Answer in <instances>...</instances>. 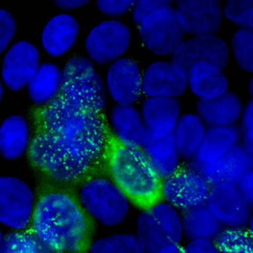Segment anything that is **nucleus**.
<instances>
[{"mask_svg": "<svg viewBox=\"0 0 253 253\" xmlns=\"http://www.w3.org/2000/svg\"><path fill=\"white\" fill-rule=\"evenodd\" d=\"M30 164L44 184H76L107 150L101 114L79 107L58 92L31 112Z\"/></svg>", "mask_w": 253, "mask_h": 253, "instance_id": "f257e3e1", "label": "nucleus"}, {"mask_svg": "<svg viewBox=\"0 0 253 253\" xmlns=\"http://www.w3.org/2000/svg\"><path fill=\"white\" fill-rule=\"evenodd\" d=\"M63 187H42L28 227L52 253H86L92 244V219L78 196Z\"/></svg>", "mask_w": 253, "mask_h": 253, "instance_id": "f03ea898", "label": "nucleus"}, {"mask_svg": "<svg viewBox=\"0 0 253 253\" xmlns=\"http://www.w3.org/2000/svg\"><path fill=\"white\" fill-rule=\"evenodd\" d=\"M108 163L113 181L133 205L146 210L161 201L162 179L142 149L124 146L112 137Z\"/></svg>", "mask_w": 253, "mask_h": 253, "instance_id": "7ed1b4c3", "label": "nucleus"}, {"mask_svg": "<svg viewBox=\"0 0 253 253\" xmlns=\"http://www.w3.org/2000/svg\"><path fill=\"white\" fill-rule=\"evenodd\" d=\"M77 183L78 198L91 218L106 226H116L125 220L129 212L128 199L114 181L89 171Z\"/></svg>", "mask_w": 253, "mask_h": 253, "instance_id": "20e7f679", "label": "nucleus"}, {"mask_svg": "<svg viewBox=\"0 0 253 253\" xmlns=\"http://www.w3.org/2000/svg\"><path fill=\"white\" fill-rule=\"evenodd\" d=\"M58 92L84 109L101 114L107 103L103 81L92 62L75 57L66 63L61 74Z\"/></svg>", "mask_w": 253, "mask_h": 253, "instance_id": "39448f33", "label": "nucleus"}, {"mask_svg": "<svg viewBox=\"0 0 253 253\" xmlns=\"http://www.w3.org/2000/svg\"><path fill=\"white\" fill-rule=\"evenodd\" d=\"M139 35L146 48L158 56L172 55L184 42L185 32L171 5L148 15L139 26Z\"/></svg>", "mask_w": 253, "mask_h": 253, "instance_id": "423d86ee", "label": "nucleus"}, {"mask_svg": "<svg viewBox=\"0 0 253 253\" xmlns=\"http://www.w3.org/2000/svg\"><path fill=\"white\" fill-rule=\"evenodd\" d=\"M210 186L196 168L179 167L162 180V199L175 210H189L205 205Z\"/></svg>", "mask_w": 253, "mask_h": 253, "instance_id": "0eeeda50", "label": "nucleus"}, {"mask_svg": "<svg viewBox=\"0 0 253 253\" xmlns=\"http://www.w3.org/2000/svg\"><path fill=\"white\" fill-rule=\"evenodd\" d=\"M34 208V194L23 181L0 176V223L16 230L29 226Z\"/></svg>", "mask_w": 253, "mask_h": 253, "instance_id": "6e6552de", "label": "nucleus"}, {"mask_svg": "<svg viewBox=\"0 0 253 253\" xmlns=\"http://www.w3.org/2000/svg\"><path fill=\"white\" fill-rule=\"evenodd\" d=\"M131 42L128 27L118 20H106L90 32L86 42L87 53L98 64L113 63L126 52Z\"/></svg>", "mask_w": 253, "mask_h": 253, "instance_id": "1a4fd4ad", "label": "nucleus"}, {"mask_svg": "<svg viewBox=\"0 0 253 253\" xmlns=\"http://www.w3.org/2000/svg\"><path fill=\"white\" fill-rule=\"evenodd\" d=\"M205 205L216 219L230 227H244L250 221L251 205L234 183L212 186Z\"/></svg>", "mask_w": 253, "mask_h": 253, "instance_id": "9d476101", "label": "nucleus"}, {"mask_svg": "<svg viewBox=\"0 0 253 253\" xmlns=\"http://www.w3.org/2000/svg\"><path fill=\"white\" fill-rule=\"evenodd\" d=\"M175 15L185 33L215 35L223 23L221 3L216 0H189L176 3Z\"/></svg>", "mask_w": 253, "mask_h": 253, "instance_id": "9b49d317", "label": "nucleus"}, {"mask_svg": "<svg viewBox=\"0 0 253 253\" xmlns=\"http://www.w3.org/2000/svg\"><path fill=\"white\" fill-rule=\"evenodd\" d=\"M230 52L227 44L216 35L198 36L184 41L172 54V63L188 73L198 63H209L224 69L227 65Z\"/></svg>", "mask_w": 253, "mask_h": 253, "instance_id": "f8f14e48", "label": "nucleus"}, {"mask_svg": "<svg viewBox=\"0 0 253 253\" xmlns=\"http://www.w3.org/2000/svg\"><path fill=\"white\" fill-rule=\"evenodd\" d=\"M187 86V71L172 62L151 63L142 76L143 94L147 97H179Z\"/></svg>", "mask_w": 253, "mask_h": 253, "instance_id": "ddd939ff", "label": "nucleus"}, {"mask_svg": "<svg viewBox=\"0 0 253 253\" xmlns=\"http://www.w3.org/2000/svg\"><path fill=\"white\" fill-rule=\"evenodd\" d=\"M39 67L38 49L26 41L18 42L11 46L3 59V82L9 89L20 90L29 84Z\"/></svg>", "mask_w": 253, "mask_h": 253, "instance_id": "4468645a", "label": "nucleus"}, {"mask_svg": "<svg viewBox=\"0 0 253 253\" xmlns=\"http://www.w3.org/2000/svg\"><path fill=\"white\" fill-rule=\"evenodd\" d=\"M107 88L118 106H132L143 95L139 67L130 58H118L107 72Z\"/></svg>", "mask_w": 253, "mask_h": 253, "instance_id": "2eb2a0df", "label": "nucleus"}, {"mask_svg": "<svg viewBox=\"0 0 253 253\" xmlns=\"http://www.w3.org/2000/svg\"><path fill=\"white\" fill-rule=\"evenodd\" d=\"M196 169L201 173L210 187L219 183H234L253 170V156L241 144H236L229 152L210 164H199Z\"/></svg>", "mask_w": 253, "mask_h": 253, "instance_id": "dca6fc26", "label": "nucleus"}, {"mask_svg": "<svg viewBox=\"0 0 253 253\" xmlns=\"http://www.w3.org/2000/svg\"><path fill=\"white\" fill-rule=\"evenodd\" d=\"M141 114L149 137L164 138L174 132L181 117V103L175 98L147 97Z\"/></svg>", "mask_w": 253, "mask_h": 253, "instance_id": "f3484780", "label": "nucleus"}, {"mask_svg": "<svg viewBox=\"0 0 253 253\" xmlns=\"http://www.w3.org/2000/svg\"><path fill=\"white\" fill-rule=\"evenodd\" d=\"M115 138L124 146L142 149L149 138L141 112L132 106H117L111 112Z\"/></svg>", "mask_w": 253, "mask_h": 253, "instance_id": "a211bd4d", "label": "nucleus"}, {"mask_svg": "<svg viewBox=\"0 0 253 253\" xmlns=\"http://www.w3.org/2000/svg\"><path fill=\"white\" fill-rule=\"evenodd\" d=\"M187 85L201 101H209L227 92L229 81L219 67L198 63L187 73Z\"/></svg>", "mask_w": 253, "mask_h": 253, "instance_id": "6ab92c4d", "label": "nucleus"}, {"mask_svg": "<svg viewBox=\"0 0 253 253\" xmlns=\"http://www.w3.org/2000/svg\"><path fill=\"white\" fill-rule=\"evenodd\" d=\"M79 24L69 15H59L49 20L42 32V45L46 52L53 57L64 54L77 39Z\"/></svg>", "mask_w": 253, "mask_h": 253, "instance_id": "aec40b11", "label": "nucleus"}, {"mask_svg": "<svg viewBox=\"0 0 253 253\" xmlns=\"http://www.w3.org/2000/svg\"><path fill=\"white\" fill-rule=\"evenodd\" d=\"M197 108L202 120L211 126H232L242 113V101L229 91L212 100H200Z\"/></svg>", "mask_w": 253, "mask_h": 253, "instance_id": "412c9836", "label": "nucleus"}, {"mask_svg": "<svg viewBox=\"0 0 253 253\" xmlns=\"http://www.w3.org/2000/svg\"><path fill=\"white\" fill-rule=\"evenodd\" d=\"M239 138L238 130L233 126H211L206 130L195 156L196 162L199 164L213 163L238 144Z\"/></svg>", "mask_w": 253, "mask_h": 253, "instance_id": "4be33fe9", "label": "nucleus"}, {"mask_svg": "<svg viewBox=\"0 0 253 253\" xmlns=\"http://www.w3.org/2000/svg\"><path fill=\"white\" fill-rule=\"evenodd\" d=\"M142 150L150 159L162 180L173 174L180 167V155L175 144L174 132L164 138L149 137Z\"/></svg>", "mask_w": 253, "mask_h": 253, "instance_id": "5701e85b", "label": "nucleus"}, {"mask_svg": "<svg viewBox=\"0 0 253 253\" xmlns=\"http://www.w3.org/2000/svg\"><path fill=\"white\" fill-rule=\"evenodd\" d=\"M29 141V127L26 119L11 116L0 126V154L9 161L20 158Z\"/></svg>", "mask_w": 253, "mask_h": 253, "instance_id": "b1692460", "label": "nucleus"}, {"mask_svg": "<svg viewBox=\"0 0 253 253\" xmlns=\"http://www.w3.org/2000/svg\"><path fill=\"white\" fill-rule=\"evenodd\" d=\"M205 122L199 115L186 114L179 118L174 130L179 155L185 159L195 157L205 138Z\"/></svg>", "mask_w": 253, "mask_h": 253, "instance_id": "393cba45", "label": "nucleus"}, {"mask_svg": "<svg viewBox=\"0 0 253 253\" xmlns=\"http://www.w3.org/2000/svg\"><path fill=\"white\" fill-rule=\"evenodd\" d=\"M181 217L183 233L193 239H215L221 232L222 224L203 205L183 211Z\"/></svg>", "mask_w": 253, "mask_h": 253, "instance_id": "a878e982", "label": "nucleus"}, {"mask_svg": "<svg viewBox=\"0 0 253 253\" xmlns=\"http://www.w3.org/2000/svg\"><path fill=\"white\" fill-rule=\"evenodd\" d=\"M61 72L52 63H44L30 82L29 95L38 106L48 103L57 95L60 86Z\"/></svg>", "mask_w": 253, "mask_h": 253, "instance_id": "bb28decb", "label": "nucleus"}, {"mask_svg": "<svg viewBox=\"0 0 253 253\" xmlns=\"http://www.w3.org/2000/svg\"><path fill=\"white\" fill-rule=\"evenodd\" d=\"M137 236L147 253H160L166 245L174 242L148 209L143 210L138 216Z\"/></svg>", "mask_w": 253, "mask_h": 253, "instance_id": "cd10ccee", "label": "nucleus"}, {"mask_svg": "<svg viewBox=\"0 0 253 253\" xmlns=\"http://www.w3.org/2000/svg\"><path fill=\"white\" fill-rule=\"evenodd\" d=\"M0 253H40L52 252L33 230L27 227V230L23 231H14L6 234L2 238Z\"/></svg>", "mask_w": 253, "mask_h": 253, "instance_id": "c85d7f7f", "label": "nucleus"}, {"mask_svg": "<svg viewBox=\"0 0 253 253\" xmlns=\"http://www.w3.org/2000/svg\"><path fill=\"white\" fill-rule=\"evenodd\" d=\"M219 253H252L253 252V232L243 227H230L222 230L216 237Z\"/></svg>", "mask_w": 253, "mask_h": 253, "instance_id": "c756f323", "label": "nucleus"}, {"mask_svg": "<svg viewBox=\"0 0 253 253\" xmlns=\"http://www.w3.org/2000/svg\"><path fill=\"white\" fill-rule=\"evenodd\" d=\"M89 253H144L138 236L131 234H118L99 239L90 245Z\"/></svg>", "mask_w": 253, "mask_h": 253, "instance_id": "7c9ffc66", "label": "nucleus"}, {"mask_svg": "<svg viewBox=\"0 0 253 253\" xmlns=\"http://www.w3.org/2000/svg\"><path fill=\"white\" fill-rule=\"evenodd\" d=\"M153 217L159 222L167 231L170 240L180 243L183 235V228L181 217L179 215L175 208L167 203H156L148 209Z\"/></svg>", "mask_w": 253, "mask_h": 253, "instance_id": "2f4dec72", "label": "nucleus"}, {"mask_svg": "<svg viewBox=\"0 0 253 253\" xmlns=\"http://www.w3.org/2000/svg\"><path fill=\"white\" fill-rule=\"evenodd\" d=\"M232 49L239 66L247 72H253V28H242L236 32L232 38Z\"/></svg>", "mask_w": 253, "mask_h": 253, "instance_id": "473e14b6", "label": "nucleus"}, {"mask_svg": "<svg viewBox=\"0 0 253 253\" xmlns=\"http://www.w3.org/2000/svg\"><path fill=\"white\" fill-rule=\"evenodd\" d=\"M224 14L228 20L242 28H253V1H228Z\"/></svg>", "mask_w": 253, "mask_h": 253, "instance_id": "72a5a7b5", "label": "nucleus"}, {"mask_svg": "<svg viewBox=\"0 0 253 253\" xmlns=\"http://www.w3.org/2000/svg\"><path fill=\"white\" fill-rule=\"evenodd\" d=\"M16 22L14 16L0 8V54L5 50L15 34Z\"/></svg>", "mask_w": 253, "mask_h": 253, "instance_id": "f704fd0d", "label": "nucleus"}, {"mask_svg": "<svg viewBox=\"0 0 253 253\" xmlns=\"http://www.w3.org/2000/svg\"><path fill=\"white\" fill-rule=\"evenodd\" d=\"M170 1H138L132 8V19L138 26L141 25L144 19L156 9L162 7L170 6Z\"/></svg>", "mask_w": 253, "mask_h": 253, "instance_id": "c9c22d12", "label": "nucleus"}, {"mask_svg": "<svg viewBox=\"0 0 253 253\" xmlns=\"http://www.w3.org/2000/svg\"><path fill=\"white\" fill-rule=\"evenodd\" d=\"M243 130V148L253 156V101L248 104L242 116Z\"/></svg>", "mask_w": 253, "mask_h": 253, "instance_id": "e433bc0d", "label": "nucleus"}, {"mask_svg": "<svg viewBox=\"0 0 253 253\" xmlns=\"http://www.w3.org/2000/svg\"><path fill=\"white\" fill-rule=\"evenodd\" d=\"M136 1H98L100 11L109 16H121L133 8Z\"/></svg>", "mask_w": 253, "mask_h": 253, "instance_id": "4c0bfd02", "label": "nucleus"}, {"mask_svg": "<svg viewBox=\"0 0 253 253\" xmlns=\"http://www.w3.org/2000/svg\"><path fill=\"white\" fill-rule=\"evenodd\" d=\"M184 253H219L215 242L210 239H193L184 248Z\"/></svg>", "mask_w": 253, "mask_h": 253, "instance_id": "58836bf2", "label": "nucleus"}, {"mask_svg": "<svg viewBox=\"0 0 253 253\" xmlns=\"http://www.w3.org/2000/svg\"><path fill=\"white\" fill-rule=\"evenodd\" d=\"M253 170H250L236 184L242 196L251 205L253 204Z\"/></svg>", "mask_w": 253, "mask_h": 253, "instance_id": "ea45409f", "label": "nucleus"}, {"mask_svg": "<svg viewBox=\"0 0 253 253\" xmlns=\"http://www.w3.org/2000/svg\"><path fill=\"white\" fill-rule=\"evenodd\" d=\"M88 3L86 0H58L55 1V3L57 4L59 9H74L80 8L81 6L84 5L85 3Z\"/></svg>", "mask_w": 253, "mask_h": 253, "instance_id": "a19ab883", "label": "nucleus"}, {"mask_svg": "<svg viewBox=\"0 0 253 253\" xmlns=\"http://www.w3.org/2000/svg\"><path fill=\"white\" fill-rule=\"evenodd\" d=\"M160 253H184V248H182L180 243L176 242H170L166 245L164 248H162L160 251Z\"/></svg>", "mask_w": 253, "mask_h": 253, "instance_id": "79ce46f5", "label": "nucleus"}, {"mask_svg": "<svg viewBox=\"0 0 253 253\" xmlns=\"http://www.w3.org/2000/svg\"><path fill=\"white\" fill-rule=\"evenodd\" d=\"M2 97H3V85H2V82H1V80H0V103H1V101H2Z\"/></svg>", "mask_w": 253, "mask_h": 253, "instance_id": "37998d69", "label": "nucleus"}, {"mask_svg": "<svg viewBox=\"0 0 253 253\" xmlns=\"http://www.w3.org/2000/svg\"><path fill=\"white\" fill-rule=\"evenodd\" d=\"M2 238H3V236H2V232L0 230V245H1V242H2Z\"/></svg>", "mask_w": 253, "mask_h": 253, "instance_id": "c03bdc74", "label": "nucleus"}]
</instances>
